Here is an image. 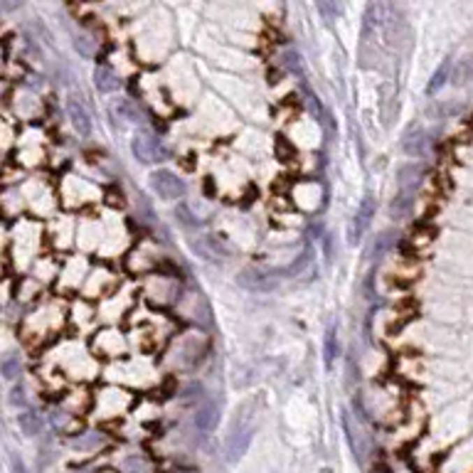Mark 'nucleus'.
I'll return each instance as SVG.
<instances>
[{
  "instance_id": "obj_1",
  "label": "nucleus",
  "mask_w": 473,
  "mask_h": 473,
  "mask_svg": "<svg viewBox=\"0 0 473 473\" xmlns=\"http://www.w3.org/2000/svg\"><path fill=\"white\" fill-rule=\"evenodd\" d=\"M153 193L163 200H180L185 195V182L170 170H156L151 175Z\"/></svg>"
},
{
  "instance_id": "obj_2",
  "label": "nucleus",
  "mask_w": 473,
  "mask_h": 473,
  "mask_svg": "<svg viewBox=\"0 0 473 473\" xmlns=\"http://www.w3.org/2000/svg\"><path fill=\"white\" fill-rule=\"evenodd\" d=\"M131 151L138 158L140 163H151V161H166L168 151L161 148L156 138H148V136H136L133 143H131Z\"/></svg>"
},
{
  "instance_id": "obj_3",
  "label": "nucleus",
  "mask_w": 473,
  "mask_h": 473,
  "mask_svg": "<svg viewBox=\"0 0 473 473\" xmlns=\"http://www.w3.org/2000/svg\"><path fill=\"white\" fill-rule=\"evenodd\" d=\"M237 281H240V286L249 289V291H271V289L276 286V276L271 274V271L254 269V266L242 271V274L237 276Z\"/></svg>"
},
{
  "instance_id": "obj_4",
  "label": "nucleus",
  "mask_w": 473,
  "mask_h": 473,
  "mask_svg": "<svg viewBox=\"0 0 473 473\" xmlns=\"http://www.w3.org/2000/svg\"><path fill=\"white\" fill-rule=\"evenodd\" d=\"M67 114H69V119H72V126L77 129V133L87 138V136L92 133V119H89L82 101H77V96L67 99Z\"/></svg>"
},
{
  "instance_id": "obj_5",
  "label": "nucleus",
  "mask_w": 473,
  "mask_h": 473,
  "mask_svg": "<svg viewBox=\"0 0 473 473\" xmlns=\"http://www.w3.org/2000/svg\"><path fill=\"white\" fill-rule=\"evenodd\" d=\"M372 217H374V203L368 195V198H363L358 212H355V222H353V229H350V242H358L360 237H363V232L368 229V224Z\"/></svg>"
},
{
  "instance_id": "obj_6",
  "label": "nucleus",
  "mask_w": 473,
  "mask_h": 473,
  "mask_svg": "<svg viewBox=\"0 0 473 473\" xmlns=\"http://www.w3.org/2000/svg\"><path fill=\"white\" fill-rule=\"evenodd\" d=\"M252 434H254V429L247 427V429H237V432L229 437V442H227V458L229 461H237V458L245 456V451L249 449V444H252Z\"/></svg>"
},
{
  "instance_id": "obj_7",
  "label": "nucleus",
  "mask_w": 473,
  "mask_h": 473,
  "mask_svg": "<svg viewBox=\"0 0 473 473\" xmlns=\"http://www.w3.org/2000/svg\"><path fill=\"white\" fill-rule=\"evenodd\" d=\"M94 84H96V89H99L101 94H114L121 89V79L106 67H99L94 72Z\"/></svg>"
},
{
  "instance_id": "obj_8",
  "label": "nucleus",
  "mask_w": 473,
  "mask_h": 473,
  "mask_svg": "<svg viewBox=\"0 0 473 473\" xmlns=\"http://www.w3.org/2000/svg\"><path fill=\"white\" fill-rule=\"evenodd\" d=\"M17 424H20L22 434L25 437H37L42 432V419L35 412H25V414H17Z\"/></svg>"
},
{
  "instance_id": "obj_9",
  "label": "nucleus",
  "mask_w": 473,
  "mask_h": 473,
  "mask_svg": "<svg viewBox=\"0 0 473 473\" xmlns=\"http://www.w3.org/2000/svg\"><path fill=\"white\" fill-rule=\"evenodd\" d=\"M416 175H419V166L409 163L400 170V190H414L416 185Z\"/></svg>"
},
{
  "instance_id": "obj_10",
  "label": "nucleus",
  "mask_w": 473,
  "mask_h": 473,
  "mask_svg": "<svg viewBox=\"0 0 473 473\" xmlns=\"http://www.w3.org/2000/svg\"><path fill=\"white\" fill-rule=\"evenodd\" d=\"M0 372H3V377L6 380H13L15 374H20V358H15V355H6L3 358V365H0Z\"/></svg>"
},
{
  "instance_id": "obj_11",
  "label": "nucleus",
  "mask_w": 473,
  "mask_h": 473,
  "mask_svg": "<svg viewBox=\"0 0 473 473\" xmlns=\"http://www.w3.org/2000/svg\"><path fill=\"white\" fill-rule=\"evenodd\" d=\"M449 69H451V62H449V59H444L442 67L437 69V74H434L432 82H429V87H427V92H429V94H434V92H437V89H442V87H444V82H446V77H449Z\"/></svg>"
},
{
  "instance_id": "obj_12",
  "label": "nucleus",
  "mask_w": 473,
  "mask_h": 473,
  "mask_svg": "<svg viewBox=\"0 0 473 473\" xmlns=\"http://www.w3.org/2000/svg\"><path fill=\"white\" fill-rule=\"evenodd\" d=\"M402 146H405V151L409 153V156H416V153L421 151V131H414V129L407 131Z\"/></svg>"
},
{
  "instance_id": "obj_13",
  "label": "nucleus",
  "mask_w": 473,
  "mask_h": 473,
  "mask_svg": "<svg viewBox=\"0 0 473 473\" xmlns=\"http://www.w3.org/2000/svg\"><path fill=\"white\" fill-rule=\"evenodd\" d=\"M274 148H276V153H279V156H281V161H291L293 153H296V151H293V148L286 143V138H284V136H276Z\"/></svg>"
},
{
  "instance_id": "obj_14",
  "label": "nucleus",
  "mask_w": 473,
  "mask_h": 473,
  "mask_svg": "<svg viewBox=\"0 0 473 473\" xmlns=\"http://www.w3.org/2000/svg\"><path fill=\"white\" fill-rule=\"evenodd\" d=\"M126 473H148V463L138 456L126 458Z\"/></svg>"
},
{
  "instance_id": "obj_15",
  "label": "nucleus",
  "mask_w": 473,
  "mask_h": 473,
  "mask_svg": "<svg viewBox=\"0 0 473 473\" xmlns=\"http://www.w3.org/2000/svg\"><path fill=\"white\" fill-rule=\"evenodd\" d=\"M74 50H77L82 57H92L94 54V45L89 37H77V40H74Z\"/></svg>"
},
{
  "instance_id": "obj_16",
  "label": "nucleus",
  "mask_w": 473,
  "mask_h": 473,
  "mask_svg": "<svg viewBox=\"0 0 473 473\" xmlns=\"http://www.w3.org/2000/svg\"><path fill=\"white\" fill-rule=\"evenodd\" d=\"M195 424H198L200 429H210V424H212V407L200 409L198 416H195Z\"/></svg>"
},
{
  "instance_id": "obj_17",
  "label": "nucleus",
  "mask_w": 473,
  "mask_h": 473,
  "mask_svg": "<svg viewBox=\"0 0 473 473\" xmlns=\"http://www.w3.org/2000/svg\"><path fill=\"white\" fill-rule=\"evenodd\" d=\"M10 405H13V407H25V390H22V387H13V392H10Z\"/></svg>"
},
{
  "instance_id": "obj_18",
  "label": "nucleus",
  "mask_w": 473,
  "mask_h": 473,
  "mask_svg": "<svg viewBox=\"0 0 473 473\" xmlns=\"http://www.w3.org/2000/svg\"><path fill=\"white\" fill-rule=\"evenodd\" d=\"M177 212H180V222L182 224H195V219H190L193 214H190V210H187L185 205H180V208H177Z\"/></svg>"
},
{
  "instance_id": "obj_19",
  "label": "nucleus",
  "mask_w": 473,
  "mask_h": 473,
  "mask_svg": "<svg viewBox=\"0 0 473 473\" xmlns=\"http://www.w3.org/2000/svg\"><path fill=\"white\" fill-rule=\"evenodd\" d=\"M10 466H13V473H27L25 463H22L17 456H13V458H10Z\"/></svg>"
},
{
  "instance_id": "obj_20",
  "label": "nucleus",
  "mask_w": 473,
  "mask_h": 473,
  "mask_svg": "<svg viewBox=\"0 0 473 473\" xmlns=\"http://www.w3.org/2000/svg\"><path fill=\"white\" fill-rule=\"evenodd\" d=\"M205 195H208V198H214V190H212V177H208V180H205Z\"/></svg>"
}]
</instances>
